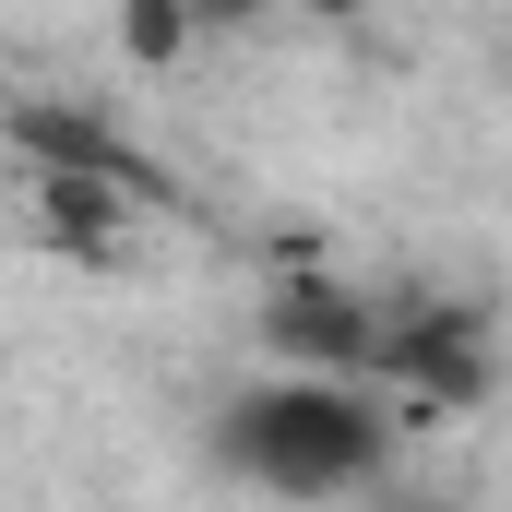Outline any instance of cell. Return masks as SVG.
<instances>
[{
  "label": "cell",
  "instance_id": "6da1fadb",
  "mask_svg": "<svg viewBox=\"0 0 512 512\" xmlns=\"http://www.w3.org/2000/svg\"><path fill=\"white\" fill-rule=\"evenodd\" d=\"M393 417L370 382H322V370H286V382H262L227 405V429H215V453L274 489V501H358V489H382L393 465Z\"/></svg>",
  "mask_w": 512,
  "mask_h": 512
},
{
  "label": "cell",
  "instance_id": "7a4b0ae2",
  "mask_svg": "<svg viewBox=\"0 0 512 512\" xmlns=\"http://www.w3.org/2000/svg\"><path fill=\"white\" fill-rule=\"evenodd\" d=\"M393 382H417V405H477L489 393V322L477 310H382V358Z\"/></svg>",
  "mask_w": 512,
  "mask_h": 512
},
{
  "label": "cell",
  "instance_id": "3957f363",
  "mask_svg": "<svg viewBox=\"0 0 512 512\" xmlns=\"http://www.w3.org/2000/svg\"><path fill=\"white\" fill-rule=\"evenodd\" d=\"M262 334H274L298 370H322V382H370V358H382V310H370L358 286H322V274H298V286L262 310Z\"/></svg>",
  "mask_w": 512,
  "mask_h": 512
},
{
  "label": "cell",
  "instance_id": "277c9868",
  "mask_svg": "<svg viewBox=\"0 0 512 512\" xmlns=\"http://www.w3.org/2000/svg\"><path fill=\"white\" fill-rule=\"evenodd\" d=\"M12 143H24L36 167H72V179H108V191H131V203H167V179H155L131 143H108L84 108H24V120H12Z\"/></svg>",
  "mask_w": 512,
  "mask_h": 512
},
{
  "label": "cell",
  "instance_id": "5b68a950",
  "mask_svg": "<svg viewBox=\"0 0 512 512\" xmlns=\"http://www.w3.org/2000/svg\"><path fill=\"white\" fill-rule=\"evenodd\" d=\"M36 215H48V239L84 262H120V227H131V191L108 179H72V167H36Z\"/></svg>",
  "mask_w": 512,
  "mask_h": 512
},
{
  "label": "cell",
  "instance_id": "8992f818",
  "mask_svg": "<svg viewBox=\"0 0 512 512\" xmlns=\"http://www.w3.org/2000/svg\"><path fill=\"white\" fill-rule=\"evenodd\" d=\"M120 24H131V48H143V60H179V48H191V12H179V0H131Z\"/></svg>",
  "mask_w": 512,
  "mask_h": 512
},
{
  "label": "cell",
  "instance_id": "52a82bcc",
  "mask_svg": "<svg viewBox=\"0 0 512 512\" xmlns=\"http://www.w3.org/2000/svg\"><path fill=\"white\" fill-rule=\"evenodd\" d=\"M393 512H429V501H393Z\"/></svg>",
  "mask_w": 512,
  "mask_h": 512
}]
</instances>
